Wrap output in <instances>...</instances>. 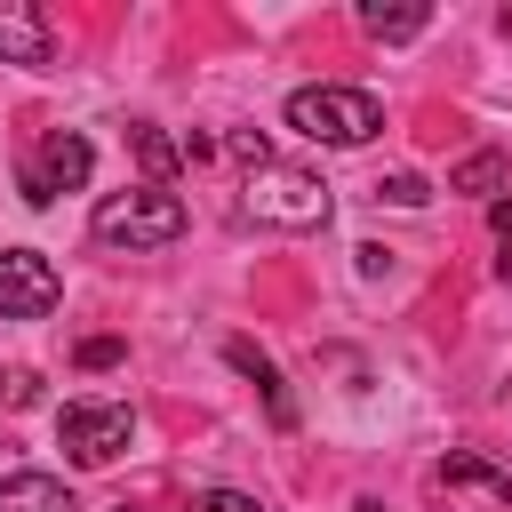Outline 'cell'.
I'll return each mask as SVG.
<instances>
[{
    "label": "cell",
    "mask_w": 512,
    "mask_h": 512,
    "mask_svg": "<svg viewBox=\"0 0 512 512\" xmlns=\"http://www.w3.org/2000/svg\"><path fill=\"white\" fill-rule=\"evenodd\" d=\"M288 128L312 136V144L352 152V144H368V136L384 128V104H376L368 88H336V80H320V88H296V96H288Z\"/></svg>",
    "instance_id": "1"
},
{
    "label": "cell",
    "mask_w": 512,
    "mask_h": 512,
    "mask_svg": "<svg viewBox=\"0 0 512 512\" xmlns=\"http://www.w3.org/2000/svg\"><path fill=\"white\" fill-rule=\"evenodd\" d=\"M88 232H96L104 248H168V240H184V200L160 192V184L104 192L96 216H88Z\"/></svg>",
    "instance_id": "2"
},
{
    "label": "cell",
    "mask_w": 512,
    "mask_h": 512,
    "mask_svg": "<svg viewBox=\"0 0 512 512\" xmlns=\"http://www.w3.org/2000/svg\"><path fill=\"white\" fill-rule=\"evenodd\" d=\"M248 216H264L280 232H312V224H328V184L312 168H256L248 176Z\"/></svg>",
    "instance_id": "3"
},
{
    "label": "cell",
    "mask_w": 512,
    "mask_h": 512,
    "mask_svg": "<svg viewBox=\"0 0 512 512\" xmlns=\"http://www.w3.org/2000/svg\"><path fill=\"white\" fill-rule=\"evenodd\" d=\"M88 168H96V152H88V136H72V128H48L40 144H32V160H24V200L32 208H48L56 192H80L88 184Z\"/></svg>",
    "instance_id": "4"
},
{
    "label": "cell",
    "mask_w": 512,
    "mask_h": 512,
    "mask_svg": "<svg viewBox=\"0 0 512 512\" xmlns=\"http://www.w3.org/2000/svg\"><path fill=\"white\" fill-rule=\"evenodd\" d=\"M56 296H64V280L40 248H0V320H40V312H56Z\"/></svg>",
    "instance_id": "5"
},
{
    "label": "cell",
    "mask_w": 512,
    "mask_h": 512,
    "mask_svg": "<svg viewBox=\"0 0 512 512\" xmlns=\"http://www.w3.org/2000/svg\"><path fill=\"white\" fill-rule=\"evenodd\" d=\"M128 440H136V416H128V408H112V400H72V408H64V448H72V464H112Z\"/></svg>",
    "instance_id": "6"
},
{
    "label": "cell",
    "mask_w": 512,
    "mask_h": 512,
    "mask_svg": "<svg viewBox=\"0 0 512 512\" xmlns=\"http://www.w3.org/2000/svg\"><path fill=\"white\" fill-rule=\"evenodd\" d=\"M0 64H56V32L40 8L0 0Z\"/></svg>",
    "instance_id": "7"
},
{
    "label": "cell",
    "mask_w": 512,
    "mask_h": 512,
    "mask_svg": "<svg viewBox=\"0 0 512 512\" xmlns=\"http://www.w3.org/2000/svg\"><path fill=\"white\" fill-rule=\"evenodd\" d=\"M224 360H232V368H240V376H248V384L264 392V408H272V424L288 432V424H296V400H288V384H280V368H272V360H264V352L248 344V336H232V344H224Z\"/></svg>",
    "instance_id": "8"
},
{
    "label": "cell",
    "mask_w": 512,
    "mask_h": 512,
    "mask_svg": "<svg viewBox=\"0 0 512 512\" xmlns=\"http://www.w3.org/2000/svg\"><path fill=\"white\" fill-rule=\"evenodd\" d=\"M0 512H72V488L56 472H8L0 480Z\"/></svg>",
    "instance_id": "9"
},
{
    "label": "cell",
    "mask_w": 512,
    "mask_h": 512,
    "mask_svg": "<svg viewBox=\"0 0 512 512\" xmlns=\"http://www.w3.org/2000/svg\"><path fill=\"white\" fill-rule=\"evenodd\" d=\"M128 152H136L144 184H160V192H168V176L184 168V144H176L168 128H152V120H144V128H128Z\"/></svg>",
    "instance_id": "10"
},
{
    "label": "cell",
    "mask_w": 512,
    "mask_h": 512,
    "mask_svg": "<svg viewBox=\"0 0 512 512\" xmlns=\"http://www.w3.org/2000/svg\"><path fill=\"white\" fill-rule=\"evenodd\" d=\"M424 24H432V8H416V0H408V8H384V0L360 8V32H368V40H416Z\"/></svg>",
    "instance_id": "11"
},
{
    "label": "cell",
    "mask_w": 512,
    "mask_h": 512,
    "mask_svg": "<svg viewBox=\"0 0 512 512\" xmlns=\"http://www.w3.org/2000/svg\"><path fill=\"white\" fill-rule=\"evenodd\" d=\"M448 192H480V200H504V152H472L448 168Z\"/></svg>",
    "instance_id": "12"
},
{
    "label": "cell",
    "mask_w": 512,
    "mask_h": 512,
    "mask_svg": "<svg viewBox=\"0 0 512 512\" xmlns=\"http://www.w3.org/2000/svg\"><path fill=\"white\" fill-rule=\"evenodd\" d=\"M440 480H448V488H488V496H504V504H512V472H496V464H488V456H472V448H464V456H448V464H440Z\"/></svg>",
    "instance_id": "13"
},
{
    "label": "cell",
    "mask_w": 512,
    "mask_h": 512,
    "mask_svg": "<svg viewBox=\"0 0 512 512\" xmlns=\"http://www.w3.org/2000/svg\"><path fill=\"white\" fill-rule=\"evenodd\" d=\"M376 200H392V208H424V200H432V184L400 168V176H384V184H376Z\"/></svg>",
    "instance_id": "14"
},
{
    "label": "cell",
    "mask_w": 512,
    "mask_h": 512,
    "mask_svg": "<svg viewBox=\"0 0 512 512\" xmlns=\"http://www.w3.org/2000/svg\"><path fill=\"white\" fill-rule=\"evenodd\" d=\"M184 512H264V504H256V496H240V488H200Z\"/></svg>",
    "instance_id": "15"
},
{
    "label": "cell",
    "mask_w": 512,
    "mask_h": 512,
    "mask_svg": "<svg viewBox=\"0 0 512 512\" xmlns=\"http://www.w3.org/2000/svg\"><path fill=\"white\" fill-rule=\"evenodd\" d=\"M224 152H232V160H248V168H272V144H264L256 128H232V136H224Z\"/></svg>",
    "instance_id": "16"
},
{
    "label": "cell",
    "mask_w": 512,
    "mask_h": 512,
    "mask_svg": "<svg viewBox=\"0 0 512 512\" xmlns=\"http://www.w3.org/2000/svg\"><path fill=\"white\" fill-rule=\"evenodd\" d=\"M120 352H128L120 336H88V344H80V368H120Z\"/></svg>",
    "instance_id": "17"
},
{
    "label": "cell",
    "mask_w": 512,
    "mask_h": 512,
    "mask_svg": "<svg viewBox=\"0 0 512 512\" xmlns=\"http://www.w3.org/2000/svg\"><path fill=\"white\" fill-rule=\"evenodd\" d=\"M8 400H16V408H24V400H40V376H32V368H16V376H8Z\"/></svg>",
    "instance_id": "18"
},
{
    "label": "cell",
    "mask_w": 512,
    "mask_h": 512,
    "mask_svg": "<svg viewBox=\"0 0 512 512\" xmlns=\"http://www.w3.org/2000/svg\"><path fill=\"white\" fill-rule=\"evenodd\" d=\"M488 224L504 232V248H512V200H488Z\"/></svg>",
    "instance_id": "19"
},
{
    "label": "cell",
    "mask_w": 512,
    "mask_h": 512,
    "mask_svg": "<svg viewBox=\"0 0 512 512\" xmlns=\"http://www.w3.org/2000/svg\"><path fill=\"white\" fill-rule=\"evenodd\" d=\"M496 272H504V280H512V248H504V256H496Z\"/></svg>",
    "instance_id": "20"
},
{
    "label": "cell",
    "mask_w": 512,
    "mask_h": 512,
    "mask_svg": "<svg viewBox=\"0 0 512 512\" xmlns=\"http://www.w3.org/2000/svg\"><path fill=\"white\" fill-rule=\"evenodd\" d=\"M352 512H384V504H376V496H360V504H352Z\"/></svg>",
    "instance_id": "21"
},
{
    "label": "cell",
    "mask_w": 512,
    "mask_h": 512,
    "mask_svg": "<svg viewBox=\"0 0 512 512\" xmlns=\"http://www.w3.org/2000/svg\"><path fill=\"white\" fill-rule=\"evenodd\" d=\"M496 24H504V40H512V8H504V16H496Z\"/></svg>",
    "instance_id": "22"
}]
</instances>
